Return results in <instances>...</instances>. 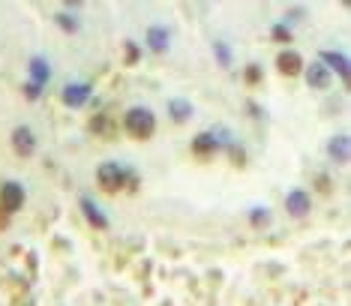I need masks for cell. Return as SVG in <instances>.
<instances>
[{
  "label": "cell",
  "mask_w": 351,
  "mask_h": 306,
  "mask_svg": "<svg viewBox=\"0 0 351 306\" xmlns=\"http://www.w3.org/2000/svg\"><path fill=\"white\" fill-rule=\"evenodd\" d=\"M97 183H99L102 192H108V196H114V192H121V189L135 192L138 189V174L123 163H102L97 168Z\"/></svg>",
  "instance_id": "1"
},
{
  "label": "cell",
  "mask_w": 351,
  "mask_h": 306,
  "mask_svg": "<svg viewBox=\"0 0 351 306\" xmlns=\"http://www.w3.org/2000/svg\"><path fill=\"white\" fill-rule=\"evenodd\" d=\"M123 132L135 141H150L156 135V115L147 106H132L123 111Z\"/></svg>",
  "instance_id": "2"
},
{
  "label": "cell",
  "mask_w": 351,
  "mask_h": 306,
  "mask_svg": "<svg viewBox=\"0 0 351 306\" xmlns=\"http://www.w3.org/2000/svg\"><path fill=\"white\" fill-rule=\"evenodd\" d=\"M27 201V189L21 180H3L0 183V228L10 225V216H15L25 207Z\"/></svg>",
  "instance_id": "3"
},
{
  "label": "cell",
  "mask_w": 351,
  "mask_h": 306,
  "mask_svg": "<svg viewBox=\"0 0 351 306\" xmlns=\"http://www.w3.org/2000/svg\"><path fill=\"white\" fill-rule=\"evenodd\" d=\"M228 141L231 139L226 132H219V130H202L193 139V144H189V150H193L195 159H213L219 150H226Z\"/></svg>",
  "instance_id": "4"
},
{
  "label": "cell",
  "mask_w": 351,
  "mask_h": 306,
  "mask_svg": "<svg viewBox=\"0 0 351 306\" xmlns=\"http://www.w3.org/2000/svg\"><path fill=\"white\" fill-rule=\"evenodd\" d=\"M90 96H93V87L87 82H69V84H63V91H60V102L66 108L78 111L90 102Z\"/></svg>",
  "instance_id": "5"
},
{
  "label": "cell",
  "mask_w": 351,
  "mask_h": 306,
  "mask_svg": "<svg viewBox=\"0 0 351 306\" xmlns=\"http://www.w3.org/2000/svg\"><path fill=\"white\" fill-rule=\"evenodd\" d=\"M10 144H12L15 156L30 159V156L36 153V132L30 130L27 123H19V126H15V130L10 132Z\"/></svg>",
  "instance_id": "6"
},
{
  "label": "cell",
  "mask_w": 351,
  "mask_h": 306,
  "mask_svg": "<svg viewBox=\"0 0 351 306\" xmlns=\"http://www.w3.org/2000/svg\"><path fill=\"white\" fill-rule=\"evenodd\" d=\"M274 67H276L279 75H285V78H298V75H303V67H306V60H303V54H300V51H294V48H282V51L276 54Z\"/></svg>",
  "instance_id": "7"
},
{
  "label": "cell",
  "mask_w": 351,
  "mask_h": 306,
  "mask_svg": "<svg viewBox=\"0 0 351 306\" xmlns=\"http://www.w3.org/2000/svg\"><path fill=\"white\" fill-rule=\"evenodd\" d=\"M318 63H324V69L330 72V75L337 72L342 82H348V75H351V60H348L346 51H337V48H324V51L318 54Z\"/></svg>",
  "instance_id": "8"
},
{
  "label": "cell",
  "mask_w": 351,
  "mask_h": 306,
  "mask_svg": "<svg viewBox=\"0 0 351 306\" xmlns=\"http://www.w3.org/2000/svg\"><path fill=\"white\" fill-rule=\"evenodd\" d=\"M78 211H82L84 213V220H87V225H90V228H97V231H108V213L106 211H102V207L97 204V201H93V198H82V201H78Z\"/></svg>",
  "instance_id": "9"
},
{
  "label": "cell",
  "mask_w": 351,
  "mask_h": 306,
  "mask_svg": "<svg viewBox=\"0 0 351 306\" xmlns=\"http://www.w3.org/2000/svg\"><path fill=\"white\" fill-rule=\"evenodd\" d=\"M145 45L154 54H165L171 48V30L165 24H150L147 34H145Z\"/></svg>",
  "instance_id": "10"
},
{
  "label": "cell",
  "mask_w": 351,
  "mask_h": 306,
  "mask_svg": "<svg viewBox=\"0 0 351 306\" xmlns=\"http://www.w3.org/2000/svg\"><path fill=\"white\" fill-rule=\"evenodd\" d=\"M285 211L300 220V216H306L309 211H313V196H309L306 189H300V187L289 189V196H285Z\"/></svg>",
  "instance_id": "11"
},
{
  "label": "cell",
  "mask_w": 351,
  "mask_h": 306,
  "mask_svg": "<svg viewBox=\"0 0 351 306\" xmlns=\"http://www.w3.org/2000/svg\"><path fill=\"white\" fill-rule=\"evenodd\" d=\"M303 78H306V84L313 87V91H327L333 82V75L324 69V63H318V60H313L309 67H303Z\"/></svg>",
  "instance_id": "12"
},
{
  "label": "cell",
  "mask_w": 351,
  "mask_h": 306,
  "mask_svg": "<svg viewBox=\"0 0 351 306\" xmlns=\"http://www.w3.org/2000/svg\"><path fill=\"white\" fill-rule=\"evenodd\" d=\"M327 156H330L337 165H348V159H351V139L348 135H333V139L327 141Z\"/></svg>",
  "instance_id": "13"
},
{
  "label": "cell",
  "mask_w": 351,
  "mask_h": 306,
  "mask_svg": "<svg viewBox=\"0 0 351 306\" xmlns=\"http://www.w3.org/2000/svg\"><path fill=\"white\" fill-rule=\"evenodd\" d=\"M165 108H169V117H171L178 126H183L186 120H193V115H195V106H193L189 99H183V96H171Z\"/></svg>",
  "instance_id": "14"
},
{
  "label": "cell",
  "mask_w": 351,
  "mask_h": 306,
  "mask_svg": "<svg viewBox=\"0 0 351 306\" xmlns=\"http://www.w3.org/2000/svg\"><path fill=\"white\" fill-rule=\"evenodd\" d=\"M27 75H30V82H36V84H49L51 82V63L49 58H43V54H34L27 63Z\"/></svg>",
  "instance_id": "15"
},
{
  "label": "cell",
  "mask_w": 351,
  "mask_h": 306,
  "mask_svg": "<svg viewBox=\"0 0 351 306\" xmlns=\"http://www.w3.org/2000/svg\"><path fill=\"white\" fill-rule=\"evenodd\" d=\"M274 222V213H270V207L267 204H255L252 211H250V225L252 228H267V225Z\"/></svg>",
  "instance_id": "16"
},
{
  "label": "cell",
  "mask_w": 351,
  "mask_h": 306,
  "mask_svg": "<svg viewBox=\"0 0 351 306\" xmlns=\"http://www.w3.org/2000/svg\"><path fill=\"white\" fill-rule=\"evenodd\" d=\"M270 39L279 45H291V39H294V30H291V24H285V21H276L274 27H270Z\"/></svg>",
  "instance_id": "17"
},
{
  "label": "cell",
  "mask_w": 351,
  "mask_h": 306,
  "mask_svg": "<svg viewBox=\"0 0 351 306\" xmlns=\"http://www.w3.org/2000/svg\"><path fill=\"white\" fill-rule=\"evenodd\" d=\"M54 21H58V27L63 30V34H78V30H82V21H78L73 12H66V10L54 15Z\"/></svg>",
  "instance_id": "18"
},
{
  "label": "cell",
  "mask_w": 351,
  "mask_h": 306,
  "mask_svg": "<svg viewBox=\"0 0 351 306\" xmlns=\"http://www.w3.org/2000/svg\"><path fill=\"white\" fill-rule=\"evenodd\" d=\"M213 58H217V63L222 69H231V63H234V54H231V48H228V43H213Z\"/></svg>",
  "instance_id": "19"
},
{
  "label": "cell",
  "mask_w": 351,
  "mask_h": 306,
  "mask_svg": "<svg viewBox=\"0 0 351 306\" xmlns=\"http://www.w3.org/2000/svg\"><path fill=\"white\" fill-rule=\"evenodd\" d=\"M226 153H228V159H231V163H234L237 168H243V165H246V153H243V148H241V144H237L234 139L226 144Z\"/></svg>",
  "instance_id": "20"
},
{
  "label": "cell",
  "mask_w": 351,
  "mask_h": 306,
  "mask_svg": "<svg viewBox=\"0 0 351 306\" xmlns=\"http://www.w3.org/2000/svg\"><path fill=\"white\" fill-rule=\"evenodd\" d=\"M261 78H265V69L258 67V63H250V67L243 69V82L250 84V87H255V84H261Z\"/></svg>",
  "instance_id": "21"
},
{
  "label": "cell",
  "mask_w": 351,
  "mask_h": 306,
  "mask_svg": "<svg viewBox=\"0 0 351 306\" xmlns=\"http://www.w3.org/2000/svg\"><path fill=\"white\" fill-rule=\"evenodd\" d=\"M21 93H25L27 102H36L39 96H43V84H36V82H30V78H27V82L21 84Z\"/></svg>",
  "instance_id": "22"
},
{
  "label": "cell",
  "mask_w": 351,
  "mask_h": 306,
  "mask_svg": "<svg viewBox=\"0 0 351 306\" xmlns=\"http://www.w3.org/2000/svg\"><path fill=\"white\" fill-rule=\"evenodd\" d=\"M138 60H141V45L132 43V39H126V63H130V67H135Z\"/></svg>",
  "instance_id": "23"
},
{
  "label": "cell",
  "mask_w": 351,
  "mask_h": 306,
  "mask_svg": "<svg viewBox=\"0 0 351 306\" xmlns=\"http://www.w3.org/2000/svg\"><path fill=\"white\" fill-rule=\"evenodd\" d=\"M250 111H252V115H255V117H265V111H261L258 106H255V102H250Z\"/></svg>",
  "instance_id": "24"
}]
</instances>
